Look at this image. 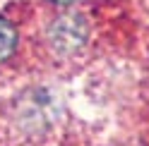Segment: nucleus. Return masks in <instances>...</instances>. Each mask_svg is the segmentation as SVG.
Wrapping results in <instances>:
<instances>
[{"label": "nucleus", "mask_w": 149, "mask_h": 146, "mask_svg": "<svg viewBox=\"0 0 149 146\" xmlns=\"http://www.w3.org/2000/svg\"><path fill=\"white\" fill-rule=\"evenodd\" d=\"M58 3H72V0H58Z\"/></svg>", "instance_id": "nucleus-3"}, {"label": "nucleus", "mask_w": 149, "mask_h": 146, "mask_svg": "<svg viewBox=\"0 0 149 146\" xmlns=\"http://www.w3.org/2000/svg\"><path fill=\"white\" fill-rule=\"evenodd\" d=\"M87 41V24L79 14H63L51 24L48 43L58 55H72Z\"/></svg>", "instance_id": "nucleus-1"}, {"label": "nucleus", "mask_w": 149, "mask_h": 146, "mask_svg": "<svg viewBox=\"0 0 149 146\" xmlns=\"http://www.w3.org/2000/svg\"><path fill=\"white\" fill-rule=\"evenodd\" d=\"M17 29L12 26V22H7L5 17H0V62L7 60L17 48Z\"/></svg>", "instance_id": "nucleus-2"}]
</instances>
